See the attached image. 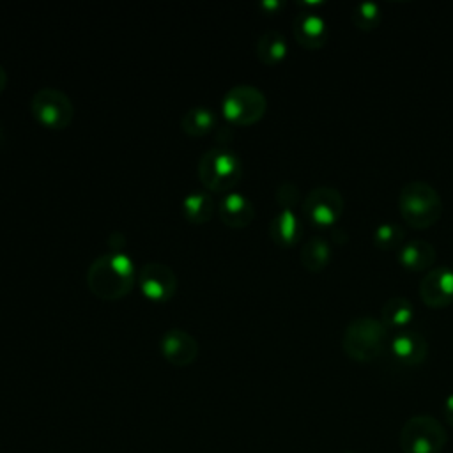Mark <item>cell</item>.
Segmentation results:
<instances>
[{
	"mask_svg": "<svg viewBox=\"0 0 453 453\" xmlns=\"http://www.w3.org/2000/svg\"><path fill=\"white\" fill-rule=\"evenodd\" d=\"M269 235L280 246H292L301 237V221L292 209H281L269 223Z\"/></svg>",
	"mask_w": 453,
	"mask_h": 453,
	"instance_id": "obj_16",
	"label": "cell"
},
{
	"mask_svg": "<svg viewBox=\"0 0 453 453\" xmlns=\"http://www.w3.org/2000/svg\"><path fill=\"white\" fill-rule=\"evenodd\" d=\"M446 441L442 423L430 414L411 416L398 435L402 453H441Z\"/></svg>",
	"mask_w": 453,
	"mask_h": 453,
	"instance_id": "obj_5",
	"label": "cell"
},
{
	"mask_svg": "<svg viewBox=\"0 0 453 453\" xmlns=\"http://www.w3.org/2000/svg\"><path fill=\"white\" fill-rule=\"evenodd\" d=\"M292 30L296 41L304 48H320L327 37L326 19L313 11H303L296 14L292 21Z\"/></svg>",
	"mask_w": 453,
	"mask_h": 453,
	"instance_id": "obj_13",
	"label": "cell"
},
{
	"mask_svg": "<svg viewBox=\"0 0 453 453\" xmlns=\"http://www.w3.org/2000/svg\"><path fill=\"white\" fill-rule=\"evenodd\" d=\"M287 39L280 30H265L255 46L257 57L267 65H274L287 57Z\"/></svg>",
	"mask_w": 453,
	"mask_h": 453,
	"instance_id": "obj_18",
	"label": "cell"
},
{
	"mask_svg": "<svg viewBox=\"0 0 453 453\" xmlns=\"http://www.w3.org/2000/svg\"><path fill=\"white\" fill-rule=\"evenodd\" d=\"M216 113L207 106H193L180 117V127L189 136H203L216 127Z\"/></svg>",
	"mask_w": 453,
	"mask_h": 453,
	"instance_id": "obj_20",
	"label": "cell"
},
{
	"mask_svg": "<svg viewBox=\"0 0 453 453\" xmlns=\"http://www.w3.org/2000/svg\"><path fill=\"white\" fill-rule=\"evenodd\" d=\"M142 294L156 303H165L177 292V274L163 262L145 264L136 276Z\"/></svg>",
	"mask_w": 453,
	"mask_h": 453,
	"instance_id": "obj_9",
	"label": "cell"
},
{
	"mask_svg": "<svg viewBox=\"0 0 453 453\" xmlns=\"http://www.w3.org/2000/svg\"><path fill=\"white\" fill-rule=\"evenodd\" d=\"M159 349L165 359L175 366H188L198 356L196 338L182 327H168L159 340Z\"/></svg>",
	"mask_w": 453,
	"mask_h": 453,
	"instance_id": "obj_10",
	"label": "cell"
},
{
	"mask_svg": "<svg viewBox=\"0 0 453 453\" xmlns=\"http://www.w3.org/2000/svg\"><path fill=\"white\" fill-rule=\"evenodd\" d=\"M274 196L281 209H292L299 200V188L290 180L280 182L274 191Z\"/></svg>",
	"mask_w": 453,
	"mask_h": 453,
	"instance_id": "obj_24",
	"label": "cell"
},
{
	"mask_svg": "<svg viewBox=\"0 0 453 453\" xmlns=\"http://www.w3.org/2000/svg\"><path fill=\"white\" fill-rule=\"evenodd\" d=\"M347 453H352V451H347Z\"/></svg>",
	"mask_w": 453,
	"mask_h": 453,
	"instance_id": "obj_28",
	"label": "cell"
},
{
	"mask_svg": "<svg viewBox=\"0 0 453 453\" xmlns=\"http://www.w3.org/2000/svg\"><path fill=\"white\" fill-rule=\"evenodd\" d=\"M398 209L414 228L432 226L442 212L439 191L426 180H409L398 193Z\"/></svg>",
	"mask_w": 453,
	"mask_h": 453,
	"instance_id": "obj_2",
	"label": "cell"
},
{
	"mask_svg": "<svg viewBox=\"0 0 453 453\" xmlns=\"http://www.w3.org/2000/svg\"><path fill=\"white\" fill-rule=\"evenodd\" d=\"M388 327L373 317L352 319L342 338L343 352L356 361H373L384 350Z\"/></svg>",
	"mask_w": 453,
	"mask_h": 453,
	"instance_id": "obj_4",
	"label": "cell"
},
{
	"mask_svg": "<svg viewBox=\"0 0 453 453\" xmlns=\"http://www.w3.org/2000/svg\"><path fill=\"white\" fill-rule=\"evenodd\" d=\"M391 352L403 365H419L426 359L428 343L418 331H400L391 338Z\"/></svg>",
	"mask_w": 453,
	"mask_h": 453,
	"instance_id": "obj_14",
	"label": "cell"
},
{
	"mask_svg": "<svg viewBox=\"0 0 453 453\" xmlns=\"http://www.w3.org/2000/svg\"><path fill=\"white\" fill-rule=\"evenodd\" d=\"M267 108L264 92L253 85H234L221 99V113L234 126H250L258 122Z\"/></svg>",
	"mask_w": 453,
	"mask_h": 453,
	"instance_id": "obj_6",
	"label": "cell"
},
{
	"mask_svg": "<svg viewBox=\"0 0 453 453\" xmlns=\"http://www.w3.org/2000/svg\"><path fill=\"white\" fill-rule=\"evenodd\" d=\"M343 207L345 200L342 193L331 186L313 188L303 202L304 216L319 228L333 226L340 219Z\"/></svg>",
	"mask_w": 453,
	"mask_h": 453,
	"instance_id": "obj_8",
	"label": "cell"
},
{
	"mask_svg": "<svg viewBox=\"0 0 453 453\" xmlns=\"http://www.w3.org/2000/svg\"><path fill=\"white\" fill-rule=\"evenodd\" d=\"M5 85H7V71L0 65V92L5 88Z\"/></svg>",
	"mask_w": 453,
	"mask_h": 453,
	"instance_id": "obj_26",
	"label": "cell"
},
{
	"mask_svg": "<svg viewBox=\"0 0 453 453\" xmlns=\"http://www.w3.org/2000/svg\"><path fill=\"white\" fill-rule=\"evenodd\" d=\"M329 257H331V246H329L327 239L322 237V235H313V237H310V239L301 246V253H299L301 264H303L308 271H313V273L322 271V269L327 265Z\"/></svg>",
	"mask_w": 453,
	"mask_h": 453,
	"instance_id": "obj_19",
	"label": "cell"
},
{
	"mask_svg": "<svg viewBox=\"0 0 453 453\" xmlns=\"http://www.w3.org/2000/svg\"><path fill=\"white\" fill-rule=\"evenodd\" d=\"M414 317V304L403 297H389L380 308V322L386 327H405Z\"/></svg>",
	"mask_w": 453,
	"mask_h": 453,
	"instance_id": "obj_21",
	"label": "cell"
},
{
	"mask_svg": "<svg viewBox=\"0 0 453 453\" xmlns=\"http://www.w3.org/2000/svg\"><path fill=\"white\" fill-rule=\"evenodd\" d=\"M396 258L411 271H425L430 269L435 260V248L425 239H411L402 242Z\"/></svg>",
	"mask_w": 453,
	"mask_h": 453,
	"instance_id": "obj_15",
	"label": "cell"
},
{
	"mask_svg": "<svg viewBox=\"0 0 453 453\" xmlns=\"http://www.w3.org/2000/svg\"><path fill=\"white\" fill-rule=\"evenodd\" d=\"M30 111L48 129H65L74 117V106L69 96L53 87H42L32 96Z\"/></svg>",
	"mask_w": 453,
	"mask_h": 453,
	"instance_id": "obj_7",
	"label": "cell"
},
{
	"mask_svg": "<svg viewBox=\"0 0 453 453\" xmlns=\"http://www.w3.org/2000/svg\"><path fill=\"white\" fill-rule=\"evenodd\" d=\"M444 418H446L448 425L453 426V393L448 395L444 400Z\"/></svg>",
	"mask_w": 453,
	"mask_h": 453,
	"instance_id": "obj_25",
	"label": "cell"
},
{
	"mask_svg": "<svg viewBox=\"0 0 453 453\" xmlns=\"http://www.w3.org/2000/svg\"><path fill=\"white\" fill-rule=\"evenodd\" d=\"M405 237V230L393 221H384L375 226L373 230V242L382 250H391L396 246H402V241Z\"/></svg>",
	"mask_w": 453,
	"mask_h": 453,
	"instance_id": "obj_22",
	"label": "cell"
},
{
	"mask_svg": "<svg viewBox=\"0 0 453 453\" xmlns=\"http://www.w3.org/2000/svg\"><path fill=\"white\" fill-rule=\"evenodd\" d=\"M0 136H2V133H0Z\"/></svg>",
	"mask_w": 453,
	"mask_h": 453,
	"instance_id": "obj_29",
	"label": "cell"
},
{
	"mask_svg": "<svg viewBox=\"0 0 453 453\" xmlns=\"http://www.w3.org/2000/svg\"><path fill=\"white\" fill-rule=\"evenodd\" d=\"M200 182L216 193H230L242 177V161L237 152L225 147L205 150L198 161Z\"/></svg>",
	"mask_w": 453,
	"mask_h": 453,
	"instance_id": "obj_3",
	"label": "cell"
},
{
	"mask_svg": "<svg viewBox=\"0 0 453 453\" xmlns=\"http://www.w3.org/2000/svg\"><path fill=\"white\" fill-rule=\"evenodd\" d=\"M216 211L219 214V219L232 228H244L255 218V207L251 200L239 191L225 193L219 198Z\"/></svg>",
	"mask_w": 453,
	"mask_h": 453,
	"instance_id": "obj_12",
	"label": "cell"
},
{
	"mask_svg": "<svg viewBox=\"0 0 453 453\" xmlns=\"http://www.w3.org/2000/svg\"><path fill=\"white\" fill-rule=\"evenodd\" d=\"M379 18H380V7L375 2H359L352 9V19L363 30L372 28L379 21Z\"/></svg>",
	"mask_w": 453,
	"mask_h": 453,
	"instance_id": "obj_23",
	"label": "cell"
},
{
	"mask_svg": "<svg viewBox=\"0 0 453 453\" xmlns=\"http://www.w3.org/2000/svg\"><path fill=\"white\" fill-rule=\"evenodd\" d=\"M281 4L280 2H262L264 9H278Z\"/></svg>",
	"mask_w": 453,
	"mask_h": 453,
	"instance_id": "obj_27",
	"label": "cell"
},
{
	"mask_svg": "<svg viewBox=\"0 0 453 453\" xmlns=\"http://www.w3.org/2000/svg\"><path fill=\"white\" fill-rule=\"evenodd\" d=\"M216 202L212 198L211 193L207 191H191L188 193L184 198H182V203H180V209H182V214L188 221L195 223V225H202L205 221H209L214 212H216Z\"/></svg>",
	"mask_w": 453,
	"mask_h": 453,
	"instance_id": "obj_17",
	"label": "cell"
},
{
	"mask_svg": "<svg viewBox=\"0 0 453 453\" xmlns=\"http://www.w3.org/2000/svg\"><path fill=\"white\" fill-rule=\"evenodd\" d=\"M419 297L432 308L453 303V269L448 265L428 269L419 283Z\"/></svg>",
	"mask_w": 453,
	"mask_h": 453,
	"instance_id": "obj_11",
	"label": "cell"
},
{
	"mask_svg": "<svg viewBox=\"0 0 453 453\" xmlns=\"http://www.w3.org/2000/svg\"><path fill=\"white\" fill-rule=\"evenodd\" d=\"M136 281L134 262L124 251H108L92 260L87 283L99 299H120L127 296Z\"/></svg>",
	"mask_w": 453,
	"mask_h": 453,
	"instance_id": "obj_1",
	"label": "cell"
}]
</instances>
